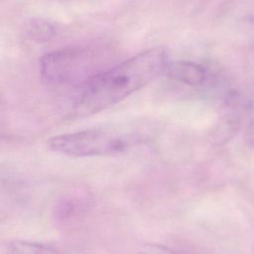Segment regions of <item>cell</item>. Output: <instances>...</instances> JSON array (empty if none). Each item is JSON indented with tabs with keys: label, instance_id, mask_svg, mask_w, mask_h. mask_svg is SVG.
Returning a JSON list of instances; mask_svg holds the SVG:
<instances>
[{
	"label": "cell",
	"instance_id": "obj_1",
	"mask_svg": "<svg viewBox=\"0 0 254 254\" xmlns=\"http://www.w3.org/2000/svg\"><path fill=\"white\" fill-rule=\"evenodd\" d=\"M167 64L165 51L156 48L98 71L79 87L74 114L89 116L120 102L164 72Z\"/></svg>",
	"mask_w": 254,
	"mask_h": 254
},
{
	"label": "cell",
	"instance_id": "obj_5",
	"mask_svg": "<svg viewBox=\"0 0 254 254\" xmlns=\"http://www.w3.org/2000/svg\"><path fill=\"white\" fill-rule=\"evenodd\" d=\"M4 254H63L60 250L37 242L11 241L8 243Z\"/></svg>",
	"mask_w": 254,
	"mask_h": 254
},
{
	"label": "cell",
	"instance_id": "obj_7",
	"mask_svg": "<svg viewBox=\"0 0 254 254\" xmlns=\"http://www.w3.org/2000/svg\"><path fill=\"white\" fill-rule=\"evenodd\" d=\"M139 254H178V253L174 252L173 250L167 247H163L160 245H148L144 247L139 252Z\"/></svg>",
	"mask_w": 254,
	"mask_h": 254
},
{
	"label": "cell",
	"instance_id": "obj_2",
	"mask_svg": "<svg viewBox=\"0 0 254 254\" xmlns=\"http://www.w3.org/2000/svg\"><path fill=\"white\" fill-rule=\"evenodd\" d=\"M143 127L129 125L102 126L51 137L48 146L57 153L74 157L122 154L148 140Z\"/></svg>",
	"mask_w": 254,
	"mask_h": 254
},
{
	"label": "cell",
	"instance_id": "obj_4",
	"mask_svg": "<svg viewBox=\"0 0 254 254\" xmlns=\"http://www.w3.org/2000/svg\"><path fill=\"white\" fill-rule=\"evenodd\" d=\"M164 72L174 80L192 86L202 85L207 80V70L201 64L192 62L168 63Z\"/></svg>",
	"mask_w": 254,
	"mask_h": 254
},
{
	"label": "cell",
	"instance_id": "obj_6",
	"mask_svg": "<svg viewBox=\"0 0 254 254\" xmlns=\"http://www.w3.org/2000/svg\"><path fill=\"white\" fill-rule=\"evenodd\" d=\"M30 32L32 36L39 41L50 39L55 32V29L52 25L45 21H37L31 25Z\"/></svg>",
	"mask_w": 254,
	"mask_h": 254
},
{
	"label": "cell",
	"instance_id": "obj_3",
	"mask_svg": "<svg viewBox=\"0 0 254 254\" xmlns=\"http://www.w3.org/2000/svg\"><path fill=\"white\" fill-rule=\"evenodd\" d=\"M93 55L86 48H64L47 54L41 60L42 78L49 84H63L78 75L90 66Z\"/></svg>",
	"mask_w": 254,
	"mask_h": 254
},
{
	"label": "cell",
	"instance_id": "obj_8",
	"mask_svg": "<svg viewBox=\"0 0 254 254\" xmlns=\"http://www.w3.org/2000/svg\"><path fill=\"white\" fill-rule=\"evenodd\" d=\"M245 24H246L248 35L250 37V41L254 46V14H250L249 16H246Z\"/></svg>",
	"mask_w": 254,
	"mask_h": 254
}]
</instances>
